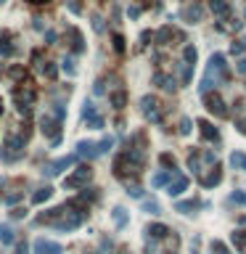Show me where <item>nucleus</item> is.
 <instances>
[{
    "label": "nucleus",
    "mask_w": 246,
    "mask_h": 254,
    "mask_svg": "<svg viewBox=\"0 0 246 254\" xmlns=\"http://www.w3.org/2000/svg\"><path fill=\"white\" fill-rule=\"evenodd\" d=\"M143 162H146V135L135 133L127 140V146L119 151V156L114 159V175L122 183H130V178H138L140 175Z\"/></svg>",
    "instance_id": "nucleus-1"
},
{
    "label": "nucleus",
    "mask_w": 246,
    "mask_h": 254,
    "mask_svg": "<svg viewBox=\"0 0 246 254\" xmlns=\"http://www.w3.org/2000/svg\"><path fill=\"white\" fill-rule=\"evenodd\" d=\"M225 80H228V61H225L223 53H212L209 64H206V69H204L199 90H201V95H209V93H215Z\"/></svg>",
    "instance_id": "nucleus-2"
},
{
    "label": "nucleus",
    "mask_w": 246,
    "mask_h": 254,
    "mask_svg": "<svg viewBox=\"0 0 246 254\" xmlns=\"http://www.w3.org/2000/svg\"><path fill=\"white\" fill-rule=\"evenodd\" d=\"M24 146H27V138L24 135H8L3 140V151H0V162L3 164H14L24 156Z\"/></svg>",
    "instance_id": "nucleus-3"
},
{
    "label": "nucleus",
    "mask_w": 246,
    "mask_h": 254,
    "mask_svg": "<svg viewBox=\"0 0 246 254\" xmlns=\"http://www.w3.org/2000/svg\"><path fill=\"white\" fill-rule=\"evenodd\" d=\"M188 167L193 169V175H199V178H204L206 169L204 167H217V154L215 151H191L188 156Z\"/></svg>",
    "instance_id": "nucleus-4"
},
{
    "label": "nucleus",
    "mask_w": 246,
    "mask_h": 254,
    "mask_svg": "<svg viewBox=\"0 0 246 254\" xmlns=\"http://www.w3.org/2000/svg\"><path fill=\"white\" fill-rule=\"evenodd\" d=\"M35 98H37V93H35V88L32 85H19V88L14 90V101H16V106H19V112H29L32 109V103H35Z\"/></svg>",
    "instance_id": "nucleus-5"
},
{
    "label": "nucleus",
    "mask_w": 246,
    "mask_h": 254,
    "mask_svg": "<svg viewBox=\"0 0 246 254\" xmlns=\"http://www.w3.org/2000/svg\"><path fill=\"white\" fill-rule=\"evenodd\" d=\"M93 178V169H90L88 164H82V167H77L69 178H64V188H82V185H88V180Z\"/></svg>",
    "instance_id": "nucleus-6"
},
{
    "label": "nucleus",
    "mask_w": 246,
    "mask_h": 254,
    "mask_svg": "<svg viewBox=\"0 0 246 254\" xmlns=\"http://www.w3.org/2000/svg\"><path fill=\"white\" fill-rule=\"evenodd\" d=\"M40 130H43V135L45 138H50V143H56L61 140V122L56 119V116H50V114H45L43 119H40Z\"/></svg>",
    "instance_id": "nucleus-7"
},
{
    "label": "nucleus",
    "mask_w": 246,
    "mask_h": 254,
    "mask_svg": "<svg viewBox=\"0 0 246 254\" xmlns=\"http://www.w3.org/2000/svg\"><path fill=\"white\" fill-rule=\"evenodd\" d=\"M0 56H3V58H14V56H19L16 35H14L11 29H0Z\"/></svg>",
    "instance_id": "nucleus-8"
},
{
    "label": "nucleus",
    "mask_w": 246,
    "mask_h": 254,
    "mask_svg": "<svg viewBox=\"0 0 246 254\" xmlns=\"http://www.w3.org/2000/svg\"><path fill=\"white\" fill-rule=\"evenodd\" d=\"M140 112L148 122H161V109H159V101L154 95H143L140 98Z\"/></svg>",
    "instance_id": "nucleus-9"
},
{
    "label": "nucleus",
    "mask_w": 246,
    "mask_h": 254,
    "mask_svg": "<svg viewBox=\"0 0 246 254\" xmlns=\"http://www.w3.org/2000/svg\"><path fill=\"white\" fill-rule=\"evenodd\" d=\"M77 162V154H69V156H61V159H56V162H50V164H45L43 169V175H48V178H56V175H61L67 167H72Z\"/></svg>",
    "instance_id": "nucleus-10"
},
{
    "label": "nucleus",
    "mask_w": 246,
    "mask_h": 254,
    "mask_svg": "<svg viewBox=\"0 0 246 254\" xmlns=\"http://www.w3.org/2000/svg\"><path fill=\"white\" fill-rule=\"evenodd\" d=\"M193 64H196V48H193V45H188V48H185V61H180V80H183V85L191 82V77H193Z\"/></svg>",
    "instance_id": "nucleus-11"
},
{
    "label": "nucleus",
    "mask_w": 246,
    "mask_h": 254,
    "mask_svg": "<svg viewBox=\"0 0 246 254\" xmlns=\"http://www.w3.org/2000/svg\"><path fill=\"white\" fill-rule=\"evenodd\" d=\"M82 119H85V125L93 127V130H101V127H103V116L95 112L93 101H85V103H82Z\"/></svg>",
    "instance_id": "nucleus-12"
},
{
    "label": "nucleus",
    "mask_w": 246,
    "mask_h": 254,
    "mask_svg": "<svg viewBox=\"0 0 246 254\" xmlns=\"http://www.w3.org/2000/svg\"><path fill=\"white\" fill-rule=\"evenodd\" d=\"M185 188H188V178H185L183 172H175V178L170 180V185H167V193H170V196H180Z\"/></svg>",
    "instance_id": "nucleus-13"
},
{
    "label": "nucleus",
    "mask_w": 246,
    "mask_h": 254,
    "mask_svg": "<svg viewBox=\"0 0 246 254\" xmlns=\"http://www.w3.org/2000/svg\"><path fill=\"white\" fill-rule=\"evenodd\" d=\"M77 156H85V159H95V156H101L98 143H93V140H80V143H77Z\"/></svg>",
    "instance_id": "nucleus-14"
},
{
    "label": "nucleus",
    "mask_w": 246,
    "mask_h": 254,
    "mask_svg": "<svg viewBox=\"0 0 246 254\" xmlns=\"http://www.w3.org/2000/svg\"><path fill=\"white\" fill-rule=\"evenodd\" d=\"M35 254H64V249L56 244V241L37 238V241H35Z\"/></svg>",
    "instance_id": "nucleus-15"
},
{
    "label": "nucleus",
    "mask_w": 246,
    "mask_h": 254,
    "mask_svg": "<svg viewBox=\"0 0 246 254\" xmlns=\"http://www.w3.org/2000/svg\"><path fill=\"white\" fill-rule=\"evenodd\" d=\"M204 103H206V109H209L212 114H217V116H225V114H228V109H225L223 98H220V95H215V93L204 95Z\"/></svg>",
    "instance_id": "nucleus-16"
},
{
    "label": "nucleus",
    "mask_w": 246,
    "mask_h": 254,
    "mask_svg": "<svg viewBox=\"0 0 246 254\" xmlns=\"http://www.w3.org/2000/svg\"><path fill=\"white\" fill-rule=\"evenodd\" d=\"M175 172H178V169H161V172H157L151 178V185L154 188H167V185H170V180L175 178Z\"/></svg>",
    "instance_id": "nucleus-17"
},
{
    "label": "nucleus",
    "mask_w": 246,
    "mask_h": 254,
    "mask_svg": "<svg viewBox=\"0 0 246 254\" xmlns=\"http://www.w3.org/2000/svg\"><path fill=\"white\" fill-rule=\"evenodd\" d=\"M199 127H201V138L209 140V143H220V133L215 125H209V122H199Z\"/></svg>",
    "instance_id": "nucleus-18"
},
{
    "label": "nucleus",
    "mask_w": 246,
    "mask_h": 254,
    "mask_svg": "<svg viewBox=\"0 0 246 254\" xmlns=\"http://www.w3.org/2000/svg\"><path fill=\"white\" fill-rule=\"evenodd\" d=\"M201 14H204V11H201V5H196V3H193V5H188V8H183V14H180V16H183L188 24H199Z\"/></svg>",
    "instance_id": "nucleus-19"
},
{
    "label": "nucleus",
    "mask_w": 246,
    "mask_h": 254,
    "mask_svg": "<svg viewBox=\"0 0 246 254\" xmlns=\"http://www.w3.org/2000/svg\"><path fill=\"white\" fill-rule=\"evenodd\" d=\"M69 35V45H72V53H82V50H85V43H82V35H80V29H69L67 32Z\"/></svg>",
    "instance_id": "nucleus-20"
},
{
    "label": "nucleus",
    "mask_w": 246,
    "mask_h": 254,
    "mask_svg": "<svg viewBox=\"0 0 246 254\" xmlns=\"http://www.w3.org/2000/svg\"><path fill=\"white\" fill-rule=\"evenodd\" d=\"M199 207H201V201H199V199H188V201H178V204H175V209L185 212V214H196Z\"/></svg>",
    "instance_id": "nucleus-21"
},
{
    "label": "nucleus",
    "mask_w": 246,
    "mask_h": 254,
    "mask_svg": "<svg viewBox=\"0 0 246 254\" xmlns=\"http://www.w3.org/2000/svg\"><path fill=\"white\" fill-rule=\"evenodd\" d=\"M220 180H223V169H220V167H215V169H212V175H206V178H201V185H204V188H215V185L220 183Z\"/></svg>",
    "instance_id": "nucleus-22"
},
{
    "label": "nucleus",
    "mask_w": 246,
    "mask_h": 254,
    "mask_svg": "<svg viewBox=\"0 0 246 254\" xmlns=\"http://www.w3.org/2000/svg\"><path fill=\"white\" fill-rule=\"evenodd\" d=\"M14 241H16L14 228H11V225H0V244H3V246H11Z\"/></svg>",
    "instance_id": "nucleus-23"
},
{
    "label": "nucleus",
    "mask_w": 246,
    "mask_h": 254,
    "mask_svg": "<svg viewBox=\"0 0 246 254\" xmlns=\"http://www.w3.org/2000/svg\"><path fill=\"white\" fill-rule=\"evenodd\" d=\"M154 82H157L159 88H164L167 93H172V90H175V80H172V77H167V74H157V77H154Z\"/></svg>",
    "instance_id": "nucleus-24"
},
{
    "label": "nucleus",
    "mask_w": 246,
    "mask_h": 254,
    "mask_svg": "<svg viewBox=\"0 0 246 254\" xmlns=\"http://www.w3.org/2000/svg\"><path fill=\"white\" fill-rule=\"evenodd\" d=\"M50 196H53V188L45 185V188H40V191H37L35 196H32V201H35V204H43V201H48Z\"/></svg>",
    "instance_id": "nucleus-25"
},
{
    "label": "nucleus",
    "mask_w": 246,
    "mask_h": 254,
    "mask_svg": "<svg viewBox=\"0 0 246 254\" xmlns=\"http://www.w3.org/2000/svg\"><path fill=\"white\" fill-rule=\"evenodd\" d=\"M230 164H233V167H241L244 172H246V154L233 151V154H230Z\"/></svg>",
    "instance_id": "nucleus-26"
},
{
    "label": "nucleus",
    "mask_w": 246,
    "mask_h": 254,
    "mask_svg": "<svg viewBox=\"0 0 246 254\" xmlns=\"http://www.w3.org/2000/svg\"><path fill=\"white\" fill-rule=\"evenodd\" d=\"M114 223H116V228H125L127 225V209L116 207V209H114Z\"/></svg>",
    "instance_id": "nucleus-27"
},
{
    "label": "nucleus",
    "mask_w": 246,
    "mask_h": 254,
    "mask_svg": "<svg viewBox=\"0 0 246 254\" xmlns=\"http://www.w3.org/2000/svg\"><path fill=\"white\" fill-rule=\"evenodd\" d=\"M61 69L67 71L69 77H74V74H77V67H74V58H72V56H67V58H64V61H61Z\"/></svg>",
    "instance_id": "nucleus-28"
},
{
    "label": "nucleus",
    "mask_w": 246,
    "mask_h": 254,
    "mask_svg": "<svg viewBox=\"0 0 246 254\" xmlns=\"http://www.w3.org/2000/svg\"><path fill=\"white\" fill-rule=\"evenodd\" d=\"M43 74L48 77V80H56V74H58L56 64H53V61H45V64H43Z\"/></svg>",
    "instance_id": "nucleus-29"
},
{
    "label": "nucleus",
    "mask_w": 246,
    "mask_h": 254,
    "mask_svg": "<svg viewBox=\"0 0 246 254\" xmlns=\"http://www.w3.org/2000/svg\"><path fill=\"white\" fill-rule=\"evenodd\" d=\"M228 201H230V204H244L246 207V193L244 191H233L228 196Z\"/></svg>",
    "instance_id": "nucleus-30"
},
{
    "label": "nucleus",
    "mask_w": 246,
    "mask_h": 254,
    "mask_svg": "<svg viewBox=\"0 0 246 254\" xmlns=\"http://www.w3.org/2000/svg\"><path fill=\"white\" fill-rule=\"evenodd\" d=\"M212 11H215V14H228V3H223V0H212Z\"/></svg>",
    "instance_id": "nucleus-31"
},
{
    "label": "nucleus",
    "mask_w": 246,
    "mask_h": 254,
    "mask_svg": "<svg viewBox=\"0 0 246 254\" xmlns=\"http://www.w3.org/2000/svg\"><path fill=\"white\" fill-rule=\"evenodd\" d=\"M53 116L58 122H64V116H67V106H64V103H56V106H53Z\"/></svg>",
    "instance_id": "nucleus-32"
},
{
    "label": "nucleus",
    "mask_w": 246,
    "mask_h": 254,
    "mask_svg": "<svg viewBox=\"0 0 246 254\" xmlns=\"http://www.w3.org/2000/svg\"><path fill=\"white\" fill-rule=\"evenodd\" d=\"M209 249H212V254H230L228 249H225V244H223V241H212V246H209Z\"/></svg>",
    "instance_id": "nucleus-33"
},
{
    "label": "nucleus",
    "mask_w": 246,
    "mask_h": 254,
    "mask_svg": "<svg viewBox=\"0 0 246 254\" xmlns=\"http://www.w3.org/2000/svg\"><path fill=\"white\" fill-rule=\"evenodd\" d=\"M112 103H114V109H122V106H125V93H122V90H119V93H114Z\"/></svg>",
    "instance_id": "nucleus-34"
},
{
    "label": "nucleus",
    "mask_w": 246,
    "mask_h": 254,
    "mask_svg": "<svg viewBox=\"0 0 246 254\" xmlns=\"http://www.w3.org/2000/svg\"><path fill=\"white\" fill-rule=\"evenodd\" d=\"M114 48H116V53L125 50V37H122V35H114Z\"/></svg>",
    "instance_id": "nucleus-35"
},
{
    "label": "nucleus",
    "mask_w": 246,
    "mask_h": 254,
    "mask_svg": "<svg viewBox=\"0 0 246 254\" xmlns=\"http://www.w3.org/2000/svg\"><path fill=\"white\" fill-rule=\"evenodd\" d=\"M143 209H146V212H151V214H159V204H157V201H146Z\"/></svg>",
    "instance_id": "nucleus-36"
},
{
    "label": "nucleus",
    "mask_w": 246,
    "mask_h": 254,
    "mask_svg": "<svg viewBox=\"0 0 246 254\" xmlns=\"http://www.w3.org/2000/svg\"><path fill=\"white\" fill-rule=\"evenodd\" d=\"M180 133H183V135L191 133V119H188V116H183V122H180Z\"/></svg>",
    "instance_id": "nucleus-37"
},
{
    "label": "nucleus",
    "mask_w": 246,
    "mask_h": 254,
    "mask_svg": "<svg viewBox=\"0 0 246 254\" xmlns=\"http://www.w3.org/2000/svg\"><path fill=\"white\" fill-rule=\"evenodd\" d=\"M244 50H246V45H244V43H236V45L230 48V53H233V56H241Z\"/></svg>",
    "instance_id": "nucleus-38"
},
{
    "label": "nucleus",
    "mask_w": 246,
    "mask_h": 254,
    "mask_svg": "<svg viewBox=\"0 0 246 254\" xmlns=\"http://www.w3.org/2000/svg\"><path fill=\"white\" fill-rule=\"evenodd\" d=\"M24 214H27V209H24V207H16V209L11 212V217H14V220H22Z\"/></svg>",
    "instance_id": "nucleus-39"
},
{
    "label": "nucleus",
    "mask_w": 246,
    "mask_h": 254,
    "mask_svg": "<svg viewBox=\"0 0 246 254\" xmlns=\"http://www.w3.org/2000/svg\"><path fill=\"white\" fill-rule=\"evenodd\" d=\"M236 71H238V74H246V56H244V58H238V64H236Z\"/></svg>",
    "instance_id": "nucleus-40"
},
{
    "label": "nucleus",
    "mask_w": 246,
    "mask_h": 254,
    "mask_svg": "<svg viewBox=\"0 0 246 254\" xmlns=\"http://www.w3.org/2000/svg\"><path fill=\"white\" fill-rule=\"evenodd\" d=\"M67 5H69V11H72V14H80V11H82V8H80V3H77V0H69Z\"/></svg>",
    "instance_id": "nucleus-41"
},
{
    "label": "nucleus",
    "mask_w": 246,
    "mask_h": 254,
    "mask_svg": "<svg viewBox=\"0 0 246 254\" xmlns=\"http://www.w3.org/2000/svg\"><path fill=\"white\" fill-rule=\"evenodd\" d=\"M93 29L95 32H103V19H98V16L93 19Z\"/></svg>",
    "instance_id": "nucleus-42"
},
{
    "label": "nucleus",
    "mask_w": 246,
    "mask_h": 254,
    "mask_svg": "<svg viewBox=\"0 0 246 254\" xmlns=\"http://www.w3.org/2000/svg\"><path fill=\"white\" fill-rule=\"evenodd\" d=\"M19 199H22V193H11V196H5V204H16Z\"/></svg>",
    "instance_id": "nucleus-43"
},
{
    "label": "nucleus",
    "mask_w": 246,
    "mask_h": 254,
    "mask_svg": "<svg viewBox=\"0 0 246 254\" xmlns=\"http://www.w3.org/2000/svg\"><path fill=\"white\" fill-rule=\"evenodd\" d=\"M16 254H27V244H19V249H16Z\"/></svg>",
    "instance_id": "nucleus-44"
},
{
    "label": "nucleus",
    "mask_w": 246,
    "mask_h": 254,
    "mask_svg": "<svg viewBox=\"0 0 246 254\" xmlns=\"http://www.w3.org/2000/svg\"><path fill=\"white\" fill-rule=\"evenodd\" d=\"M29 3H35V5H43V3H48V0H29Z\"/></svg>",
    "instance_id": "nucleus-45"
},
{
    "label": "nucleus",
    "mask_w": 246,
    "mask_h": 254,
    "mask_svg": "<svg viewBox=\"0 0 246 254\" xmlns=\"http://www.w3.org/2000/svg\"><path fill=\"white\" fill-rule=\"evenodd\" d=\"M0 114H3V101H0Z\"/></svg>",
    "instance_id": "nucleus-46"
},
{
    "label": "nucleus",
    "mask_w": 246,
    "mask_h": 254,
    "mask_svg": "<svg viewBox=\"0 0 246 254\" xmlns=\"http://www.w3.org/2000/svg\"><path fill=\"white\" fill-rule=\"evenodd\" d=\"M0 3H5V0H0Z\"/></svg>",
    "instance_id": "nucleus-47"
}]
</instances>
